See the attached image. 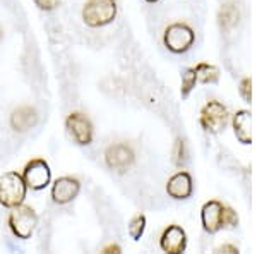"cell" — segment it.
Listing matches in <instances>:
<instances>
[{"instance_id":"6da1fadb","label":"cell","mask_w":257,"mask_h":254,"mask_svg":"<svg viewBox=\"0 0 257 254\" xmlns=\"http://www.w3.org/2000/svg\"><path fill=\"white\" fill-rule=\"evenodd\" d=\"M28 186L18 172H6L0 176V205L6 208H16L24 203Z\"/></svg>"},{"instance_id":"7a4b0ae2","label":"cell","mask_w":257,"mask_h":254,"mask_svg":"<svg viewBox=\"0 0 257 254\" xmlns=\"http://www.w3.org/2000/svg\"><path fill=\"white\" fill-rule=\"evenodd\" d=\"M117 16L115 0H88L82 7V21L89 28H101L110 24Z\"/></svg>"},{"instance_id":"3957f363","label":"cell","mask_w":257,"mask_h":254,"mask_svg":"<svg viewBox=\"0 0 257 254\" xmlns=\"http://www.w3.org/2000/svg\"><path fill=\"white\" fill-rule=\"evenodd\" d=\"M38 225V215L31 206L19 205L12 208L9 215V227L18 239H30Z\"/></svg>"},{"instance_id":"277c9868","label":"cell","mask_w":257,"mask_h":254,"mask_svg":"<svg viewBox=\"0 0 257 254\" xmlns=\"http://www.w3.org/2000/svg\"><path fill=\"white\" fill-rule=\"evenodd\" d=\"M194 31L190 30L187 24H182V23H173L165 30V47H167L170 52L173 53H184L194 45Z\"/></svg>"},{"instance_id":"5b68a950","label":"cell","mask_w":257,"mask_h":254,"mask_svg":"<svg viewBox=\"0 0 257 254\" xmlns=\"http://www.w3.org/2000/svg\"><path fill=\"white\" fill-rule=\"evenodd\" d=\"M23 179L26 186L31 187L33 191H41L52 181V170H50L48 163L43 158H35V160L28 161L26 166H24Z\"/></svg>"},{"instance_id":"8992f818","label":"cell","mask_w":257,"mask_h":254,"mask_svg":"<svg viewBox=\"0 0 257 254\" xmlns=\"http://www.w3.org/2000/svg\"><path fill=\"white\" fill-rule=\"evenodd\" d=\"M65 127H67V132L74 139V143H77L79 146H88V144H91L94 131L91 120L84 114L72 112L67 117V120H65Z\"/></svg>"},{"instance_id":"52a82bcc","label":"cell","mask_w":257,"mask_h":254,"mask_svg":"<svg viewBox=\"0 0 257 254\" xmlns=\"http://www.w3.org/2000/svg\"><path fill=\"white\" fill-rule=\"evenodd\" d=\"M228 124V110L216 100H211L201 110V126L209 132H219Z\"/></svg>"},{"instance_id":"ba28073f","label":"cell","mask_w":257,"mask_h":254,"mask_svg":"<svg viewBox=\"0 0 257 254\" xmlns=\"http://www.w3.org/2000/svg\"><path fill=\"white\" fill-rule=\"evenodd\" d=\"M134 160H136V155H134V151H132V148L123 143L111 144L105 151L106 165L118 174H123L125 170L131 168Z\"/></svg>"},{"instance_id":"9c48e42d","label":"cell","mask_w":257,"mask_h":254,"mask_svg":"<svg viewBox=\"0 0 257 254\" xmlns=\"http://www.w3.org/2000/svg\"><path fill=\"white\" fill-rule=\"evenodd\" d=\"M81 191V182L76 177H59L52 186V199L57 205H67L74 201Z\"/></svg>"},{"instance_id":"30bf717a","label":"cell","mask_w":257,"mask_h":254,"mask_svg":"<svg viewBox=\"0 0 257 254\" xmlns=\"http://www.w3.org/2000/svg\"><path fill=\"white\" fill-rule=\"evenodd\" d=\"M160 245L165 252L168 254H182L187 247V235L185 230L178 225H170L161 234Z\"/></svg>"},{"instance_id":"8fae6325","label":"cell","mask_w":257,"mask_h":254,"mask_svg":"<svg viewBox=\"0 0 257 254\" xmlns=\"http://www.w3.org/2000/svg\"><path fill=\"white\" fill-rule=\"evenodd\" d=\"M223 206L219 201H208L201 210V222L202 228L208 234H216L223 228Z\"/></svg>"},{"instance_id":"7c38bea8","label":"cell","mask_w":257,"mask_h":254,"mask_svg":"<svg viewBox=\"0 0 257 254\" xmlns=\"http://www.w3.org/2000/svg\"><path fill=\"white\" fill-rule=\"evenodd\" d=\"M192 177L187 172H177L167 182V193L173 199H187L192 194Z\"/></svg>"},{"instance_id":"4fadbf2b","label":"cell","mask_w":257,"mask_h":254,"mask_svg":"<svg viewBox=\"0 0 257 254\" xmlns=\"http://www.w3.org/2000/svg\"><path fill=\"white\" fill-rule=\"evenodd\" d=\"M38 122V114L36 110L30 105H23L19 108H16L11 115V127L14 129L16 132H26L30 131L31 127L36 126Z\"/></svg>"},{"instance_id":"5bb4252c","label":"cell","mask_w":257,"mask_h":254,"mask_svg":"<svg viewBox=\"0 0 257 254\" xmlns=\"http://www.w3.org/2000/svg\"><path fill=\"white\" fill-rule=\"evenodd\" d=\"M233 131L237 139L242 144L252 143V124H250V112L240 110L233 117Z\"/></svg>"},{"instance_id":"9a60e30c","label":"cell","mask_w":257,"mask_h":254,"mask_svg":"<svg viewBox=\"0 0 257 254\" xmlns=\"http://www.w3.org/2000/svg\"><path fill=\"white\" fill-rule=\"evenodd\" d=\"M219 26L223 28V30H231V28H235L238 24V19H240V11L237 7V4L235 2H226L221 6V9H219Z\"/></svg>"},{"instance_id":"2e32d148","label":"cell","mask_w":257,"mask_h":254,"mask_svg":"<svg viewBox=\"0 0 257 254\" xmlns=\"http://www.w3.org/2000/svg\"><path fill=\"white\" fill-rule=\"evenodd\" d=\"M196 76H197V81L199 82H204V84H214V82H218L219 79V70L218 67H214V65H209V64H197L196 67Z\"/></svg>"},{"instance_id":"e0dca14e","label":"cell","mask_w":257,"mask_h":254,"mask_svg":"<svg viewBox=\"0 0 257 254\" xmlns=\"http://www.w3.org/2000/svg\"><path fill=\"white\" fill-rule=\"evenodd\" d=\"M196 82H197V76H196V70H194V67L184 69V72H182V88H180L182 98L189 97L190 91L196 88Z\"/></svg>"},{"instance_id":"ac0fdd59","label":"cell","mask_w":257,"mask_h":254,"mask_svg":"<svg viewBox=\"0 0 257 254\" xmlns=\"http://www.w3.org/2000/svg\"><path fill=\"white\" fill-rule=\"evenodd\" d=\"M144 228H146V216L144 215H138L131 220L128 223V235L134 240H139L144 234Z\"/></svg>"},{"instance_id":"d6986e66","label":"cell","mask_w":257,"mask_h":254,"mask_svg":"<svg viewBox=\"0 0 257 254\" xmlns=\"http://www.w3.org/2000/svg\"><path fill=\"white\" fill-rule=\"evenodd\" d=\"M238 225V215L231 208H223V227H237Z\"/></svg>"},{"instance_id":"ffe728a7","label":"cell","mask_w":257,"mask_h":254,"mask_svg":"<svg viewBox=\"0 0 257 254\" xmlns=\"http://www.w3.org/2000/svg\"><path fill=\"white\" fill-rule=\"evenodd\" d=\"M238 91H240V95H242V98L245 100L247 103H250V100H252V81H250V77L242 79Z\"/></svg>"},{"instance_id":"44dd1931","label":"cell","mask_w":257,"mask_h":254,"mask_svg":"<svg viewBox=\"0 0 257 254\" xmlns=\"http://www.w3.org/2000/svg\"><path fill=\"white\" fill-rule=\"evenodd\" d=\"M184 156H185L184 141H182V139H177V143H175V151H173V161H175V165L180 166V165H182V161H184Z\"/></svg>"},{"instance_id":"7402d4cb","label":"cell","mask_w":257,"mask_h":254,"mask_svg":"<svg viewBox=\"0 0 257 254\" xmlns=\"http://www.w3.org/2000/svg\"><path fill=\"white\" fill-rule=\"evenodd\" d=\"M35 4L41 11H53L59 7L60 0H35Z\"/></svg>"},{"instance_id":"603a6c76","label":"cell","mask_w":257,"mask_h":254,"mask_svg":"<svg viewBox=\"0 0 257 254\" xmlns=\"http://www.w3.org/2000/svg\"><path fill=\"white\" fill-rule=\"evenodd\" d=\"M216 252H238V247H235L231 244H225V245H219Z\"/></svg>"},{"instance_id":"cb8c5ba5","label":"cell","mask_w":257,"mask_h":254,"mask_svg":"<svg viewBox=\"0 0 257 254\" xmlns=\"http://www.w3.org/2000/svg\"><path fill=\"white\" fill-rule=\"evenodd\" d=\"M103 252H105V254H111V252L117 254V252H120V247L117 244H110V245H106V247L103 249Z\"/></svg>"},{"instance_id":"d4e9b609","label":"cell","mask_w":257,"mask_h":254,"mask_svg":"<svg viewBox=\"0 0 257 254\" xmlns=\"http://www.w3.org/2000/svg\"><path fill=\"white\" fill-rule=\"evenodd\" d=\"M146 2H151V4H155V2H158V0H146Z\"/></svg>"}]
</instances>
